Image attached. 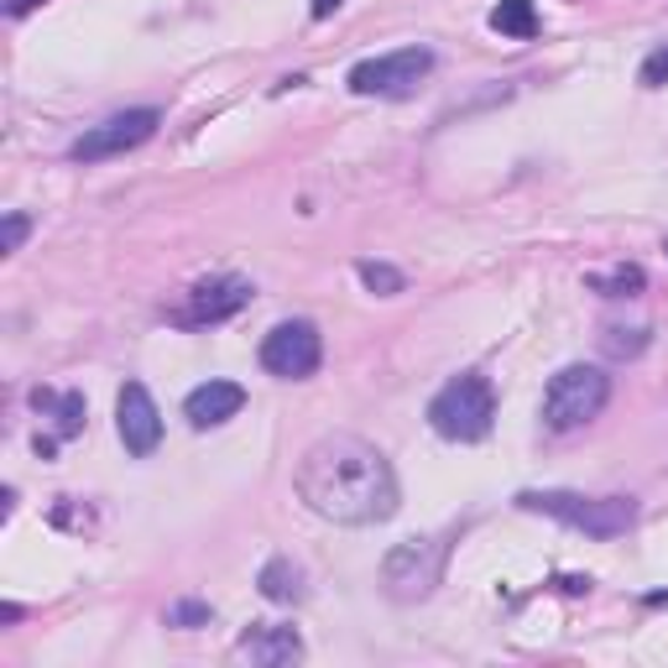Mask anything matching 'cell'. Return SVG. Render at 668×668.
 Segmentation results:
<instances>
[{
  "mask_svg": "<svg viewBox=\"0 0 668 668\" xmlns=\"http://www.w3.org/2000/svg\"><path fill=\"white\" fill-rule=\"evenodd\" d=\"M340 6H345V0H309V11H314L319 21H324V17H334V11H340Z\"/></svg>",
  "mask_w": 668,
  "mask_h": 668,
  "instance_id": "44dd1931",
  "label": "cell"
},
{
  "mask_svg": "<svg viewBox=\"0 0 668 668\" xmlns=\"http://www.w3.org/2000/svg\"><path fill=\"white\" fill-rule=\"evenodd\" d=\"M167 627H209V606L205 601H178V606H167Z\"/></svg>",
  "mask_w": 668,
  "mask_h": 668,
  "instance_id": "ac0fdd59",
  "label": "cell"
},
{
  "mask_svg": "<svg viewBox=\"0 0 668 668\" xmlns=\"http://www.w3.org/2000/svg\"><path fill=\"white\" fill-rule=\"evenodd\" d=\"M42 0H6V17H27V11H38Z\"/></svg>",
  "mask_w": 668,
  "mask_h": 668,
  "instance_id": "7402d4cb",
  "label": "cell"
},
{
  "mask_svg": "<svg viewBox=\"0 0 668 668\" xmlns=\"http://www.w3.org/2000/svg\"><path fill=\"white\" fill-rule=\"evenodd\" d=\"M251 282L246 278H209V282H199L194 293H188V324H220V319H230V314H241L246 303H251Z\"/></svg>",
  "mask_w": 668,
  "mask_h": 668,
  "instance_id": "8fae6325",
  "label": "cell"
},
{
  "mask_svg": "<svg viewBox=\"0 0 668 668\" xmlns=\"http://www.w3.org/2000/svg\"><path fill=\"white\" fill-rule=\"evenodd\" d=\"M595 293L606 298H637L643 288H648V272L643 267H616V272H606V278H591Z\"/></svg>",
  "mask_w": 668,
  "mask_h": 668,
  "instance_id": "2e32d148",
  "label": "cell"
},
{
  "mask_svg": "<svg viewBox=\"0 0 668 668\" xmlns=\"http://www.w3.org/2000/svg\"><path fill=\"white\" fill-rule=\"evenodd\" d=\"M355 272H361V282H366L372 293H382V298L403 293V272H397V267H387V261H361Z\"/></svg>",
  "mask_w": 668,
  "mask_h": 668,
  "instance_id": "e0dca14e",
  "label": "cell"
},
{
  "mask_svg": "<svg viewBox=\"0 0 668 668\" xmlns=\"http://www.w3.org/2000/svg\"><path fill=\"white\" fill-rule=\"evenodd\" d=\"M428 69H434V53L428 48H397V53L387 58H366V63H355L351 69V94H361V100H397V94H413L418 90V79H428Z\"/></svg>",
  "mask_w": 668,
  "mask_h": 668,
  "instance_id": "8992f818",
  "label": "cell"
},
{
  "mask_svg": "<svg viewBox=\"0 0 668 668\" xmlns=\"http://www.w3.org/2000/svg\"><path fill=\"white\" fill-rule=\"evenodd\" d=\"M157 126H163V115H157V111L111 115V121H100V126L84 131L74 147H69V157H74V163H105V157H121V152L152 142V136H157Z\"/></svg>",
  "mask_w": 668,
  "mask_h": 668,
  "instance_id": "ba28073f",
  "label": "cell"
},
{
  "mask_svg": "<svg viewBox=\"0 0 668 668\" xmlns=\"http://www.w3.org/2000/svg\"><path fill=\"white\" fill-rule=\"evenodd\" d=\"M241 408H246V392L236 387V382H205V387L188 392L184 418L194 428H220V424H230Z\"/></svg>",
  "mask_w": 668,
  "mask_h": 668,
  "instance_id": "7c38bea8",
  "label": "cell"
},
{
  "mask_svg": "<svg viewBox=\"0 0 668 668\" xmlns=\"http://www.w3.org/2000/svg\"><path fill=\"white\" fill-rule=\"evenodd\" d=\"M445 559H449V543L445 539H408L397 543L382 564V580H387V595L392 601H424L434 595L439 575H445Z\"/></svg>",
  "mask_w": 668,
  "mask_h": 668,
  "instance_id": "5b68a950",
  "label": "cell"
},
{
  "mask_svg": "<svg viewBox=\"0 0 668 668\" xmlns=\"http://www.w3.org/2000/svg\"><path fill=\"white\" fill-rule=\"evenodd\" d=\"M293 486L309 501V512L340 528H372L397 512L392 460L361 434H324L319 445H309Z\"/></svg>",
  "mask_w": 668,
  "mask_h": 668,
  "instance_id": "6da1fadb",
  "label": "cell"
},
{
  "mask_svg": "<svg viewBox=\"0 0 668 668\" xmlns=\"http://www.w3.org/2000/svg\"><path fill=\"white\" fill-rule=\"evenodd\" d=\"M261 595L267 601H278V606H293V601H303V570H298L293 559H267L257 575Z\"/></svg>",
  "mask_w": 668,
  "mask_h": 668,
  "instance_id": "4fadbf2b",
  "label": "cell"
},
{
  "mask_svg": "<svg viewBox=\"0 0 668 668\" xmlns=\"http://www.w3.org/2000/svg\"><path fill=\"white\" fill-rule=\"evenodd\" d=\"M236 664H257V668H278V664H298L303 658V637L293 627H272V622H261V627L241 632V643L230 648Z\"/></svg>",
  "mask_w": 668,
  "mask_h": 668,
  "instance_id": "30bf717a",
  "label": "cell"
},
{
  "mask_svg": "<svg viewBox=\"0 0 668 668\" xmlns=\"http://www.w3.org/2000/svg\"><path fill=\"white\" fill-rule=\"evenodd\" d=\"M115 434L136 460H147L152 449L163 445V413H157V403H152V392L142 382H126L121 397H115Z\"/></svg>",
  "mask_w": 668,
  "mask_h": 668,
  "instance_id": "9c48e42d",
  "label": "cell"
},
{
  "mask_svg": "<svg viewBox=\"0 0 668 668\" xmlns=\"http://www.w3.org/2000/svg\"><path fill=\"white\" fill-rule=\"evenodd\" d=\"M491 32H501V38H539V6L533 0H501L497 11H491Z\"/></svg>",
  "mask_w": 668,
  "mask_h": 668,
  "instance_id": "5bb4252c",
  "label": "cell"
},
{
  "mask_svg": "<svg viewBox=\"0 0 668 668\" xmlns=\"http://www.w3.org/2000/svg\"><path fill=\"white\" fill-rule=\"evenodd\" d=\"M518 507L543 512V518L575 528L585 539H622L637 522V501L632 497H580V491H522Z\"/></svg>",
  "mask_w": 668,
  "mask_h": 668,
  "instance_id": "7a4b0ae2",
  "label": "cell"
},
{
  "mask_svg": "<svg viewBox=\"0 0 668 668\" xmlns=\"http://www.w3.org/2000/svg\"><path fill=\"white\" fill-rule=\"evenodd\" d=\"M32 403H48V408L58 413V439H74L79 428H84V397H79V392H63V397H53V392H38V397H32Z\"/></svg>",
  "mask_w": 668,
  "mask_h": 668,
  "instance_id": "9a60e30c",
  "label": "cell"
},
{
  "mask_svg": "<svg viewBox=\"0 0 668 668\" xmlns=\"http://www.w3.org/2000/svg\"><path fill=\"white\" fill-rule=\"evenodd\" d=\"M319 361H324V340L309 319H288L278 330L261 340V366L282 382H303V376L319 372Z\"/></svg>",
  "mask_w": 668,
  "mask_h": 668,
  "instance_id": "52a82bcc",
  "label": "cell"
},
{
  "mask_svg": "<svg viewBox=\"0 0 668 668\" xmlns=\"http://www.w3.org/2000/svg\"><path fill=\"white\" fill-rule=\"evenodd\" d=\"M27 241V215H6V236H0V251H21Z\"/></svg>",
  "mask_w": 668,
  "mask_h": 668,
  "instance_id": "ffe728a7",
  "label": "cell"
},
{
  "mask_svg": "<svg viewBox=\"0 0 668 668\" xmlns=\"http://www.w3.org/2000/svg\"><path fill=\"white\" fill-rule=\"evenodd\" d=\"M428 424H434L439 439H455V445L486 439L491 424H497V392H491V382L476 372L445 382V387L434 392V403H428Z\"/></svg>",
  "mask_w": 668,
  "mask_h": 668,
  "instance_id": "3957f363",
  "label": "cell"
},
{
  "mask_svg": "<svg viewBox=\"0 0 668 668\" xmlns=\"http://www.w3.org/2000/svg\"><path fill=\"white\" fill-rule=\"evenodd\" d=\"M612 397V376L601 366H564V372L549 376L543 387V428L549 434H570V428H585L591 418H601Z\"/></svg>",
  "mask_w": 668,
  "mask_h": 668,
  "instance_id": "277c9868",
  "label": "cell"
},
{
  "mask_svg": "<svg viewBox=\"0 0 668 668\" xmlns=\"http://www.w3.org/2000/svg\"><path fill=\"white\" fill-rule=\"evenodd\" d=\"M643 90H658V84H668V48H658V53H648V63H643Z\"/></svg>",
  "mask_w": 668,
  "mask_h": 668,
  "instance_id": "d6986e66",
  "label": "cell"
}]
</instances>
